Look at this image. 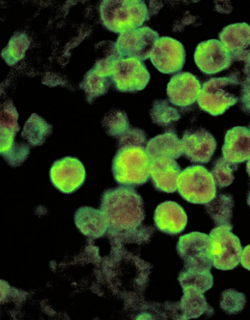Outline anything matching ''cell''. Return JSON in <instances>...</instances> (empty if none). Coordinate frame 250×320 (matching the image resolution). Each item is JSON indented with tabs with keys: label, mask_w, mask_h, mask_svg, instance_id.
I'll use <instances>...</instances> for the list:
<instances>
[{
	"label": "cell",
	"mask_w": 250,
	"mask_h": 320,
	"mask_svg": "<svg viewBox=\"0 0 250 320\" xmlns=\"http://www.w3.org/2000/svg\"><path fill=\"white\" fill-rule=\"evenodd\" d=\"M181 140L182 155L195 163L209 162L216 148L214 136L202 128L186 130Z\"/></svg>",
	"instance_id": "obj_14"
},
{
	"label": "cell",
	"mask_w": 250,
	"mask_h": 320,
	"mask_svg": "<svg viewBox=\"0 0 250 320\" xmlns=\"http://www.w3.org/2000/svg\"><path fill=\"white\" fill-rule=\"evenodd\" d=\"M246 302V296L233 289L224 290L221 294L220 306L229 315H236L240 312Z\"/></svg>",
	"instance_id": "obj_30"
},
{
	"label": "cell",
	"mask_w": 250,
	"mask_h": 320,
	"mask_svg": "<svg viewBox=\"0 0 250 320\" xmlns=\"http://www.w3.org/2000/svg\"><path fill=\"white\" fill-rule=\"evenodd\" d=\"M153 65L160 72L173 74L181 70L186 60L182 44L169 36L158 38L150 57Z\"/></svg>",
	"instance_id": "obj_11"
},
{
	"label": "cell",
	"mask_w": 250,
	"mask_h": 320,
	"mask_svg": "<svg viewBox=\"0 0 250 320\" xmlns=\"http://www.w3.org/2000/svg\"><path fill=\"white\" fill-rule=\"evenodd\" d=\"M246 170L250 177V159L248 160L246 163Z\"/></svg>",
	"instance_id": "obj_34"
},
{
	"label": "cell",
	"mask_w": 250,
	"mask_h": 320,
	"mask_svg": "<svg viewBox=\"0 0 250 320\" xmlns=\"http://www.w3.org/2000/svg\"><path fill=\"white\" fill-rule=\"evenodd\" d=\"M178 281L182 287H191L204 293L214 284V277L210 271H199L184 269L180 273Z\"/></svg>",
	"instance_id": "obj_24"
},
{
	"label": "cell",
	"mask_w": 250,
	"mask_h": 320,
	"mask_svg": "<svg viewBox=\"0 0 250 320\" xmlns=\"http://www.w3.org/2000/svg\"><path fill=\"white\" fill-rule=\"evenodd\" d=\"M204 205L207 213L216 226L232 225L231 221L234 205L232 196L220 194Z\"/></svg>",
	"instance_id": "obj_22"
},
{
	"label": "cell",
	"mask_w": 250,
	"mask_h": 320,
	"mask_svg": "<svg viewBox=\"0 0 250 320\" xmlns=\"http://www.w3.org/2000/svg\"><path fill=\"white\" fill-rule=\"evenodd\" d=\"M218 37L231 56L233 61L244 64L246 76L250 74V25L238 22L225 26Z\"/></svg>",
	"instance_id": "obj_10"
},
{
	"label": "cell",
	"mask_w": 250,
	"mask_h": 320,
	"mask_svg": "<svg viewBox=\"0 0 250 320\" xmlns=\"http://www.w3.org/2000/svg\"><path fill=\"white\" fill-rule=\"evenodd\" d=\"M196 64L204 74L212 75L230 67L232 59L220 40L211 39L200 42L194 55Z\"/></svg>",
	"instance_id": "obj_12"
},
{
	"label": "cell",
	"mask_w": 250,
	"mask_h": 320,
	"mask_svg": "<svg viewBox=\"0 0 250 320\" xmlns=\"http://www.w3.org/2000/svg\"><path fill=\"white\" fill-rule=\"evenodd\" d=\"M182 171L174 159L159 158L150 162V178L154 188L160 192L167 193L176 192L178 179Z\"/></svg>",
	"instance_id": "obj_17"
},
{
	"label": "cell",
	"mask_w": 250,
	"mask_h": 320,
	"mask_svg": "<svg viewBox=\"0 0 250 320\" xmlns=\"http://www.w3.org/2000/svg\"><path fill=\"white\" fill-rule=\"evenodd\" d=\"M30 44V41L26 33L17 32L2 50V57L8 65H14L24 58Z\"/></svg>",
	"instance_id": "obj_23"
},
{
	"label": "cell",
	"mask_w": 250,
	"mask_h": 320,
	"mask_svg": "<svg viewBox=\"0 0 250 320\" xmlns=\"http://www.w3.org/2000/svg\"><path fill=\"white\" fill-rule=\"evenodd\" d=\"M76 225L84 235L97 238L102 236L108 229L106 218L100 210L84 207L76 212Z\"/></svg>",
	"instance_id": "obj_20"
},
{
	"label": "cell",
	"mask_w": 250,
	"mask_h": 320,
	"mask_svg": "<svg viewBox=\"0 0 250 320\" xmlns=\"http://www.w3.org/2000/svg\"><path fill=\"white\" fill-rule=\"evenodd\" d=\"M154 223L160 231L170 235L182 232L187 224V215L176 202L164 201L159 204L154 213Z\"/></svg>",
	"instance_id": "obj_16"
},
{
	"label": "cell",
	"mask_w": 250,
	"mask_h": 320,
	"mask_svg": "<svg viewBox=\"0 0 250 320\" xmlns=\"http://www.w3.org/2000/svg\"><path fill=\"white\" fill-rule=\"evenodd\" d=\"M99 9L102 24L116 33L140 27L150 19L144 0H102Z\"/></svg>",
	"instance_id": "obj_3"
},
{
	"label": "cell",
	"mask_w": 250,
	"mask_h": 320,
	"mask_svg": "<svg viewBox=\"0 0 250 320\" xmlns=\"http://www.w3.org/2000/svg\"><path fill=\"white\" fill-rule=\"evenodd\" d=\"M150 77L141 60L135 58H121L114 63L110 78L118 91L133 93L144 89Z\"/></svg>",
	"instance_id": "obj_8"
},
{
	"label": "cell",
	"mask_w": 250,
	"mask_h": 320,
	"mask_svg": "<svg viewBox=\"0 0 250 320\" xmlns=\"http://www.w3.org/2000/svg\"><path fill=\"white\" fill-rule=\"evenodd\" d=\"M86 170L77 158L66 157L55 161L52 166L50 176L52 185L64 193L76 191L84 183Z\"/></svg>",
	"instance_id": "obj_13"
},
{
	"label": "cell",
	"mask_w": 250,
	"mask_h": 320,
	"mask_svg": "<svg viewBox=\"0 0 250 320\" xmlns=\"http://www.w3.org/2000/svg\"><path fill=\"white\" fill-rule=\"evenodd\" d=\"M158 38L156 31L144 26L120 34L116 45L122 58H135L145 60L150 57Z\"/></svg>",
	"instance_id": "obj_9"
},
{
	"label": "cell",
	"mask_w": 250,
	"mask_h": 320,
	"mask_svg": "<svg viewBox=\"0 0 250 320\" xmlns=\"http://www.w3.org/2000/svg\"><path fill=\"white\" fill-rule=\"evenodd\" d=\"M102 124L107 134L117 140L132 127L126 114L120 110L111 111L104 117Z\"/></svg>",
	"instance_id": "obj_26"
},
{
	"label": "cell",
	"mask_w": 250,
	"mask_h": 320,
	"mask_svg": "<svg viewBox=\"0 0 250 320\" xmlns=\"http://www.w3.org/2000/svg\"><path fill=\"white\" fill-rule=\"evenodd\" d=\"M150 116L154 123L164 128L174 125L180 117L177 109L166 99L154 101L150 110Z\"/></svg>",
	"instance_id": "obj_25"
},
{
	"label": "cell",
	"mask_w": 250,
	"mask_h": 320,
	"mask_svg": "<svg viewBox=\"0 0 250 320\" xmlns=\"http://www.w3.org/2000/svg\"><path fill=\"white\" fill-rule=\"evenodd\" d=\"M247 203L250 207V191H249L247 196Z\"/></svg>",
	"instance_id": "obj_35"
},
{
	"label": "cell",
	"mask_w": 250,
	"mask_h": 320,
	"mask_svg": "<svg viewBox=\"0 0 250 320\" xmlns=\"http://www.w3.org/2000/svg\"><path fill=\"white\" fill-rule=\"evenodd\" d=\"M150 162L145 146L130 145L118 147L112 161L114 179L122 186L142 185L150 178Z\"/></svg>",
	"instance_id": "obj_2"
},
{
	"label": "cell",
	"mask_w": 250,
	"mask_h": 320,
	"mask_svg": "<svg viewBox=\"0 0 250 320\" xmlns=\"http://www.w3.org/2000/svg\"><path fill=\"white\" fill-rule=\"evenodd\" d=\"M112 82L110 77L102 76L92 68L88 73L82 83V86L90 98L104 94Z\"/></svg>",
	"instance_id": "obj_28"
},
{
	"label": "cell",
	"mask_w": 250,
	"mask_h": 320,
	"mask_svg": "<svg viewBox=\"0 0 250 320\" xmlns=\"http://www.w3.org/2000/svg\"><path fill=\"white\" fill-rule=\"evenodd\" d=\"M240 263L244 268L250 271V244L242 249Z\"/></svg>",
	"instance_id": "obj_33"
},
{
	"label": "cell",
	"mask_w": 250,
	"mask_h": 320,
	"mask_svg": "<svg viewBox=\"0 0 250 320\" xmlns=\"http://www.w3.org/2000/svg\"><path fill=\"white\" fill-rule=\"evenodd\" d=\"M100 210L112 234L134 230L145 217L142 198L132 187L122 186L106 190L101 198Z\"/></svg>",
	"instance_id": "obj_1"
},
{
	"label": "cell",
	"mask_w": 250,
	"mask_h": 320,
	"mask_svg": "<svg viewBox=\"0 0 250 320\" xmlns=\"http://www.w3.org/2000/svg\"><path fill=\"white\" fill-rule=\"evenodd\" d=\"M232 225H222L210 232V256L217 269L231 270L240 262L242 247L239 238L232 233Z\"/></svg>",
	"instance_id": "obj_6"
},
{
	"label": "cell",
	"mask_w": 250,
	"mask_h": 320,
	"mask_svg": "<svg viewBox=\"0 0 250 320\" xmlns=\"http://www.w3.org/2000/svg\"><path fill=\"white\" fill-rule=\"evenodd\" d=\"M38 116L36 115V121H32L30 117L28 119L22 134L34 145L42 144L50 131V125L40 117L39 116L38 121H36Z\"/></svg>",
	"instance_id": "obj_29"
},
{
	"label": "cell",
	"mask_w": 250,
	"mask_h": 320,
	"mask_svg": "<svg viewBox=\"0 0 250 320\" xmlns=\"http://www.w3.org/2000/svg\"><path fill=\"white\" fill-rule=\"evenodd\" d=\"M240 83L232 75L213 77L203 83L197 101L199 107L212 116L223 114L240 99Z\"/></svg>",
	"instance_id": "obj_4"
},
{
	"label": "cell",
	"mask_w": 250,
	"mask_h": 320,
	"mask_svg": "<svg viewBox=\"0 0 250 320\" xmlns=\"http://www.w3.org/2000/svg\"><path fill=\"white\" fill-rule=\"evenodd\" d=\"M177 190L186 201L206 204L216 196V185L210 172L200 165L187 167L180 173Z\"/></svg>",
	"instance_id": "obj_5"
},
{
	"label": "cell",
	"mask_w": 250,
	"mask_h": 320,
	"mask_svg": "<svg viewBox=\"0 0 250 320\" xmlns=\"http://www.w3.org/2000/svg\"><path fill=\"white\" fill-rule=\"evenodd\" d=\"M180 307L183 316L186 319L196 318L202 314L213 315L214 310L206 302L203 293L191 287L182 289Z\"/></svg>",
	"instance_id": "obj_21"
},
{
	"label": "cell",
	"mask_w": 250,
	"mask_h": 320,
	"mask_svg": "<svg viewBox=\"0 0 250 320\" xmlns=\"http://www.w3.org/2000/svg\"><path fill=\"white\" fill-rule=\"evenodd\" d=\"M146 149L150 160L164 157L176 159L182 154V140L172 129L149 140Z\"/></svg>",
	"instance_id": "obj_19"
},
{
	"label": "cell",
	"mask_w": 250,
	"mask_h": 320,
	"mask_svg": "<svg viewBox=\"0 0 250 320\" xmlns=\"http://www.w3.org/2000/svg\"></svg>",
	"instance_id": "obj_36"
},
{
	"label": "cell",
	"mask_w": 250,
	"mask_h": 320,
	"mask_svg": "<svg viewBox=\"0 0 250 320\" xmlns=\"http://www.w3.org/2000/svg\"><path fill=\"white\" fill-rule=\"evenodd\" d=\"M239 99L242 110L244 112L250 113V74L240 84Z\"/></svg>",
	"instance_id": "obj_32"
},
{
	"label": "cell",
	"mask_w": 250,
	"mask_h": 320,
	"mask_svg": "<svg viewBox=\"0 0 250 320\" xmlns=\"http://www.w3.org/2000/svg\"><path fill=\"white\" fill-rule=\"evenodd\" d=\"M238 168V164L230 162L223 157L216 160L210 172L216 186L222 188L230 185L234 178V173Z\"/></svg>",
	"instance_id": "obj_27"
},
{
	"label": "cell",
	"mask_w": 250,
	"mask_h": 320,
	"mask_svg": "<svg viewBox=\"0 0 250 320\" xmlns=\"http://www.w3.org/2000/svg\"><path fill=\"white\" fill-rule=\"evenodd\" d=\"M117 140L118 147L130 145L145 146L147 143L145 132L141 129L132 127Z\"/></svg>",
	"instance_id": "obj_31"
},
{
	"label": "cell",
	"mask_w": 250,
	"mask_h": 320,
	"mask_svg": "<svg viewBox=\"0 0 250 320\" xmlns=\"http://www.w3.org/2000/svg\"><path fill=\"white\" fill-rule=\"evenodd\" d=\"M210 245V236L203 233L192 232L181 236L176 250L184 261V269L210 271L213 266Z\"/></svg>",
	"instance_id": "obj_7"
},
{
	"label": "cell",
	"mask_w": 250,
	"mask_h": 320,
	"mask_svg": "<svg viewBox=\"0 0 250 320\" xmlns=\"http://www.w3.org/2000/svg\"><path fill=\"white\" fill-rule=\"evenodd\" d=\"M222 157L238 164L250 159V129L235 126L227 131L222 147Z\"/></svg>",
	"instance_id": "obj_18"
},
{
	"label": "cell",
	"mask_w": 250,
	"mask_h": 320,
	"mask_svg": "<svg viewBox=\"0 0 250 320\" xmlns=\"http://www.w3.org/2000/svg\"><path fill=\"white\" fill-rule=\"evenodd\" d=\"M202 85L200 80L189 72H182L172 77L166 87L169 101L172 104L186 107L198 99Z\"/></svg>",
	"instance_id": "obj_15"
}]
</instances>
